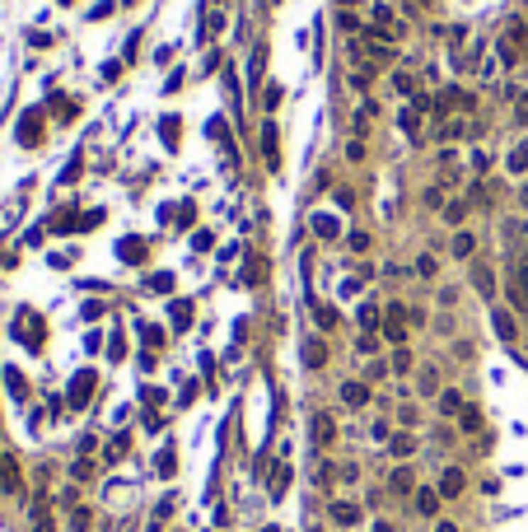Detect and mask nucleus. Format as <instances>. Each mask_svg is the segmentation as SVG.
Segmentation results:
<instances>
[{
  "mask_svg": "<svg viewBox=\"0 0 528 532\" xmlns=\"http://www.w3.org/2000/svg\"><path fill=\"white\" fill-rule=\"evenodd\" d=\"M341 406H370V401H374V388H370V383H365V378H346V383H341Z\"/></svg>",
  "mask_w": 528,
  "mask_h": 532,
  "instance_id": "f257e3e1",
  "label": "nucleus"
},
{
  "mask_svg": "<svg viewBox=\"0 0 528 532\" xmlns=\"http://www.w3.org/2000/svg\"><path fill=\"white\" fill-rule=\"evenodd\" d=\"M416 486H421V481H416V467L412 462H397L393 472H388V490H393V495H416Z\"/></svg>",
  "mask_w": 528,
  "mask_h": 532,
  "instance_id": "f03ea898",
  "label": "nucleus"
},
{
  "mask_svg": "<svg viewBox=\"0 0 528 532\" xmlns=\"http://www.w3.org/2000/svg\"><path fill=\"white\" fill-rule=\"evenodd\" d=\"M439 504H444V495H439L435 486H416V495H412V509L421 514V519H439Z\"/></svg>",
  "mask_w": 528,
  "mask_h": 532,
  "instance_id": "7ed1b4c3",
  "label": "nucleus"
},
{
  "mask_svg": "<svg viewBox=\"0 0 528 532\" xmlns=\"http://www.w3.org/2000/svg\"><path fill=\"white\" fill-rule=\"evenodd\" d=\"M383 336H388L393 345H402V341H407V309H402V304L383 309Z\"/></svg>",
  "mask_w": 528,
  "mask_h": 532,
  "instance_id": "20e7f679",
  "label": "nucleus"
},
{
  "mask_svg": "<svg viewBox=\"0 0 528 532\" xmlns=\"http://www.w3.org/2000/svg\"><path fill=\"white\" fill-rule=\"evenodd\" d=\"M299 360H304V369H323V365H327L323 336H304V341H299Z\"/></svg>",
  "mask_w": 528,
  "mask_h": 532,
  "instance_id": "39448f33",
  "label": "nucleus"
},
{
  "mask_svg": "<svg viewBox=\"0 0 528 532\" xmlns=\"http://www.w3.org/2000/svg\"><path fill=\"white\" fill-rule=\"evenodd\" d=\"M309 430H314V448H332V443H337V421H332L327 411H318Z\"/></svg>",
  "mask_w": 528,
  "mask_h": 532,
  "instance_id": "423d86ee",
  "label": "nucleus"
},
{
  "mask_svg": "<svg viewBox=\"0 0 528 532\" xmlns=\"http://www.w3.org/2000/svg\"><path fill=\"white\" fill-rule=\"evenodd\" d=\"M463 486H468L463 467H444V472H439V481H435V490H439L444 499H458V495H463Z\"/></svg>",
  "mask_w": 528,
  "mask_h": 532,
  "instance_id": "0eeeda50",
  "label": "nucleus"
},
{
  "mask_svg": "<svg viewBox=\"0 0 528 532\" xmlns=\"http://www.w3.org/2000/svg\"><path fill=\"white\" fill-rule=\"evenodd\" d=\"M327 519L337 523V528H356V523H360V504H356V499H332Z\"/></svg>",
  "mask_w": 528,
  "mask_h": 532,
  "instance_id": "6e6552de",
  "label": "nucleus"
},
{
  "mask_svg": "<svg viewBox=\"0 0 528 532\" xmlns=\"http://www.w3.org/2000/svg\"><path fill=\"white\" fill-rule=\"evenodd\" d=\"M416 388L426 392V397H439V392H444V383H439V369H435V365H421V369H416Z\"/></svg>",
  "mask_w": 528,
  "mask_h": 532,
  "instance_id": "1a4fd4ad",
  "label": "nucleus"
},
{
  "mask_svg": "<svg viewBox=\"0 0 528 532\" xmlns=\"http://www.w3.org/2000/svg\"><path fill=\"white\" fill-rule=\"evenodd\" d=\"M510 304L528 313V262H524V266H519V271H515V285H510Z\"/></svg>",
  "mask_w": 528,
  "mask_h": 532,
  "instance_id": "9d476101",
  "label": "nucleus"
},
{
  "mask_svg": "<svg viewBox=\"0 0 528 532\" xmlns=\"http://www.w3.org/2000/svg\"><path fill=\"white\" fill-rule=\"evenodd\" d=\"M356 322L365 327V332H379V327H383V309H379V304H370V299H365V304L356 309Z\"/></svg>",
  "mask_w": 528,
  "mask_h": 532,
  "instance_id": "9b49d317",
  "label": "nucleus"
},
{
  "mask_svg": "<svg viewBox=\"0 0 528 532\" xmlns=\"http://www.w3.org/2000/svg\"><path fill=\"white\" fill-rule=\"evenodd\" d=\"M435 406H439V416H463V406H468V401H463L458 388H444V392L435 397Z\"/></svg>",
  "mask_w": 528,
  "mask_h": 532,
  "instance_id": "f8f14e48",
  "label": "nucleus"
},
{
  "mask_svg": "<svg viewBox=\"0 0 528 532\" xmlns=\"http://www.w3.org/2000/svg\"><path fill=\"white\" fill-rule=\"evenodd\" d=\"M491 322H495V336H500V341H515V336H519L515 313H510V309H495V313H491Z\"/></svg>",
  "mask_w": 528,
  "mask_h": 532,
  "instance_id": "ddd939ff",
  "label": "nucleus"
},
{
  "mask_svg": "<svg viewBox=\"0 0 528 532\" xmlns=\"http://www.w3.org/2000/svg\"><path fill=\"white\" fill-rule=\"evenodd\" d=\"M388 453H393L397 462H407V458L416 453V439H412V434H407V430H397L393 439H388Z\"/></svg>",
  "mask_w": 528,
  "mask_h": 532,
  "instance_id": "4468645a",
  "label": "nucleus"
},
{
  "mask_svg": "<svg viewBox=\"0 0 528 532\" xmlns=\"http://www.w3.org/2000/svg\"><path fill=\"white\" fill-rule=\"evenodd\" d=\"M458 108V112H472L477 108V99H472V94H463V89H444V94H439V108Z\"/></svg>",
  "mask_w": 528,
  "mask_h": 532,
  "instance_id": "2eb2a0df",
  "label": "nucleus"
},
{
  "mask_svg": "<svg viewBox=\"0 0 528 532\" xmlns=\"http://www.w3.org/2000/svg\"><path fill=\"white\" fill-rule=\"evenodd\" d=\"M472 285H477L482 299H491V294H495V271H491V266H477V271H472Z\"/></svg>",
  "mask_w": 528,
  "mask_h": 532,
  "instance_id": "dca6fc26",
  "label": "nucleus"
},
{
  "mask_svg": "<svg viewBox=\"0 0 528 532\" xmlns=\"http://www.w3.org/2000/svg\"><path fill=\"white\" fill-rule=\"evenodd\" d=\"M314 233H318V238H337V233H341V220H337V215H314Z\"/></svg>",
  "mask_w": 528,
  "mask_h": 532,
  "instance_id": "f3484780",
  "label": "nucleus"
},
{
  "mask_svg": "<svg viewBox=\"0 0 528 532\" xmlns=\"http://www.w3.org/2000/svg\"><path fill=\"white\" fill-rule=\"evenodd\" d=\"M262 155H267V164L271 168H276V164H281V155H276V126H262Z\"/></svg>",
  "mask_w": 528,
  "mask_h": 532,
  "instance_id": "a211bd4d",
  "label": "nucleus"
},
{
  "mask_svg": "<svg viewBox=\"0 0 528 532\" xmlns=\"http://www.w3.org/2000/svg\"><path fill=\"white\" fill-rule=\"evenodd\" d=\"M458 430H463V434H482V411H477V406H463Z\"/></svg>",
  "mask_w": 528,
  "mask_h": 532,
  "instance_id": "6ab92c4d",
  "label": "nucleus"
},
{
  "mask_svg": "<svg viewBox=\"0 0 528 532\" xmlns=\"http://www.w3.org/2000/svg\"><path fill=\"white\" fill-rule=\"evenodd\" d=\"M388 374H393V369H388V360H379V355H374L370 365H365V383H383Z\"/></svg>",
  "mask_w": 528,
  "mask_h": 532,
  "instance_id": "aec40b11",
  "label": "nucleus"
},
{
  "mask_svg": "<svg viewBox=\"0 0 528 532\" xmlns=\"http://www.w3.org/2000/svg\"><path fill=\"white\" fill-rule=\"evenodd\" d=\"M449 253H453V257H472V253H477V238H472V233H453Z\"/></svg>",
  "mask_w": 528,
  "mask_h": 532,
  "instance_id": "412c9836",
  "label": "nucleus"
},
{
  "mask_svg": "<svg viewBox=\"0 0 528 532\" xmlns=\"http://www.w3.org/2000/svg\"><path fill=\"white\" fill-rule=\"evenodd\" d=\"M70 532H89V523H94V514L89 509H84V504H75V509H70Z\"/></svg>",
  "mask_w": 528,
  "mask_h": 532,
  "instance_id": "4be33fe9",
  "label": "nucleus"
},
{
  "mask_svg": "<svg viewBox=\"0 0 528 532\" xmlns=\"http://www.w3.org/2000/svg\"><path fill=\"white\" fill-rule=\"evenodd\" d=\"M38 135H43V122H38L33 112H28V117H23V126H19V140H23V145H33Z\"/></svg>",
  "mask_w": 528,
  "mask_h": 532,
  "instance_id": "5701e85b",
  "label": "nucleus"
},
{
  "mask_svg": "<svg viewBox=\"0 0 528 532\" xmlns=\"http://www.w3.org/2000/svg\"><path fill=\"white\" fill-rule=\"evenodd\" d=\"M388 369H393V374H412V350H407V345H397L393 360H388Z\"/></svg>",
  "mask_w": 528,
  "mask_h": 532,
  "instance_id": "b1692460",
  "label": "nucleus"
},
{
  "mask_svg": "<svg viewBox=\"0 0 528 532\" xmlns=\"http://www.w3.org/2000/svg\"><path fill=\"white\" fill-rule=\"evenodd\" d=\"M505 164H510V173H524V168H528V140L510 150V159H505Z\"/></svg>",
  "mask_w": 528,
  "mask_h": 532,
  "instance_id": "393cba45",
  "label": "nucleus"
},
{
  "mask_svg": "<svg viewBox=\"0 0 528 532\" xmlns=\"http://www.w3.org/2000/svg\"><path fill=\"white\" fill-rule=\"evenodd\" d=\"M285 481H290V467H276V472H271V499L285 495Z\"/></svg>",
  "mask_w": 528,
  "mask_h": 532,
  "instance_id": "a878e982",
  "label": "nucleus"
},
{
  "mask_svg": "<svg viewBox=\"0 0 528 532\" xmlns=\"http://www.w3.org/2000/svg\"><path fill=\"white\" fill-rule=\"evenodd\" d=\"M89 388H94V378H89V374H79V383H75V388H70V401H75V406H84V397H89Z\"/></svg>",
  "mask_w": 528,
  "mask_h": 532,
  "instance_id": "bb28decb",
  "label": "nucleus"
},
{
  "mask_svg": "<svg viewBox=\"0 0 528 532\" xmlns=\"http://www.w3.org/2000/svg\"><path fill=\"white\" fill-rule=\"evenodd\" d=\"M435 271H439V262H435L430 253H426V257H416V276H426V280H430Z\"/></svg>",
  "mask_w": 528,
  "mask_h": 532,
  "instance_id": "cd10ccee",
  "label": "nucleus"
},
{
  "mask_svg": "<svg viewBox=\"0 0 528 532\" xmlns=\"http://www.w3.org/2000/svg\"><path fill=\"white\" fill-rule=\"evenodd\" d=\"M356 350H360V355H365V360H370V355H379V341H374V336H370V332H360Z\"/></svg>",
  "mask_w": 528,
  "mask_h": 532,
  "instance_id": "c85d7f7f",
  "label": "nucleus"
},
{
  "mask_svg": "<svg viewBox=\"0 0 528 532\" xmlns=\"http://www.w3.org/2000/svg\"><path fill=\"white\" fill-rule=\"evenodd\" d=\"M370 243H374V238H370L365 229H356V233H351V248H356V253H370Z\"/></svg>",
  "mask_w": 528,
  "mask_h": 532,
  "instance_id": "c756f323",
  "label": "nucleus"
},
{
  "mask_svg": "<svg viewBox=\"0 0 528 532\" xmlns=\"http://www.w3.org/2000/svg\"><path fill=\"white\" fill-rule=\"evenodd\" d=\"M318 327L332 332V327H337V309H318Z\"/></svg>",
  "mask_w": 528,
  "mask_h": 532,
  "instance_id": "7c9ffc66",
  "label": "nucleus"
},
{
  "mask_svg": "<svg viewBox=\"0 0 528 532\" xmlns=\"http://www.w3.org/2000/svg\"><path fill=\"white\" fill-rule=\"evenodd\" d=\"M70 477H75V481H89V477H94V462H89V458H84V462H75V467H70Z\"/></svg>",
  "mask_w": 528,
  "mask_h": 532,
  "instance_id": "2f4dec72",
  "label": "nucleus"
},
{
  "mask_svg": "<svg viewBox=\"0 0 528 532\" xmlns=\"http://www.w3.org/2000/svg\"><path fill=\"white\" fill-rule=\"evenodd\" d=\"M463 215H468V206H463V201H453L449 211H444V220H449V224H463Z\"/></svg>",
  "mask_w": 528,
  "mask_h": 532,
  "instance_id": "473e14b6",
  "label": "nucleus"
},
{
  "mask_svg": "<svg viewBox=\"0 0 528 532\" xmlns=\"http://www.w3.org/2000/svg\"><path fill=\"white\" fill-rule=\"evenodd\" d=\"M5 383H10V392H14V397H23V378L14 374V369H5Z\"/></svg>",
  "mask_w": 528,
  "mask_h": 532,
  "instance_id": "72a5a7b5",
  "label": "nucleus"
},
{
  "mask_svg": "<svg viewBox=\"0 0 528 532\" xmlns=\"http://www.w3.org/2000/svg\"><path fill=\"white\" fill-rule=\"evenodd\" d=\"M173 322H178V327H187V322H192V309H187V304H173Z\"/></svg>",
  "mask_w": 528,
  "mask_h": 532,
  "instance_id": "f704fd0d",
  "label": "nucleus"
},
{
  "mask_svg": "<svg viewBox=\"0 0 528 532\" xmlns=\"http://www.w3.org/2000/svg\"><path fill=\"white\" fill-rule=\"evenodd\" d=\"M346 159H356V164H360V159H365V140H360V135H356V140L346 145Z\"/></svg>",
  "mask_w": 528,
  "mask_h": 532,
  "instance_id": "c9c22d12",
  "label": "nucleus"
},
{
  "mask_svg": "<svg viewBox=\"0 0 528 532\" xmlns=\"http://www.w3.org/2000/svg\"><path fill=\"white\" fill-rule=\"evenodd\" d=\"M393 84H397V94H416V79L412 75H393Z\"/></svg>",
  "mask_w": 528,
  "mask_h": 532,
  "instance_id": "e433bc0d",
  "label": "nucleus"
},
{
  "mask_svg": "<svg viewBox=\"0 0 528 532\" xmlns=\"http://www.w3.org/2000/svg\"><path fill=\"white\" fill-rule=\"evenodd\" d=\"M332 477H337V472H332V462H318V486H332Z\"/></svg>",
  "mask_w": 528,
  "mask_h": 532,
  "instance_id": "4c0bfd02",
  "label": "nucleus"
},
{
  "mask_svg": "<svg viewBox=\"0 0 528 532\" xmlns=\"http://www.w3.org/2000/svg\"><path fill=\"white\" fill-rule=\"evenodd\" d=\"M397 421H402V425H412V430H416V421H421V416H416V406H402V411H397Z\"/></svg>",
  "mask_w": 528,
  "mask_h": 532,
  "instance_id": "58836bf2",
  "label": "nucleus"
},
{
  "mask_svg": "<svg viewBox=\"0 0 528 532\" xmlns=\"http://www.w3.org/2000/svg\"><path fill=\"white\" fill-rule=\"evenodd\" d=\"M337 23H341V28H346V33H356V28H360V23H356V14H346V10L337 14Z\"/></svg>",
  "mask_w": 528,
  "mask_h": 532,
  "instance_id": "ea45409f",
  "label": "nucleus"
},
{
  "mask_svg": "<svg viewBox=\"0 0 528 532\" xmlns=\"http://www.w3.org/2000/svg\"><path fill=\"white\" fill-rule=\"evenodd\" d=\"M515 122H519V126H528V99H519V108H515Z\"/></svg>",
  "mask_w": 528,
  "mask_h": 532,
  "instance_id": "a19ab883",
  "label": "nucleus"
},
{
  "mask_svg": "<svg viewBox=\"0 0 528 532\" xmlns=\"http://www.w3.org/2000/svg\"><path fill=\"white\" fill-rule=\"evenodd\" d=\"M435 532H458V523H449V519H435Z\"/></svg>",
  "mask_w": 528,
  "mask_h": 532,
  "instance_id": "79ce46f5",
  "label": "nucleus"
},
{
  "mask_svg": "<svg viewBox=\"0 0 528 532\" xmlns=\"http://www.w3.org/2000/svg\"><path fill=\"white\" fill-rule=\"evenodd\" d=\"M337 5H356V0H337Z\"/></svg>",
  "mask_w": 528,
  "mask_h": 532,
  "instance_id": "37998d69",
  "label": "nucleus"
},
{
  "mask_svg": "<svg viewBox=\"0 0 528 532\" xmlns=\"http://www.w3.org/2000/svg\"><path fill=\"white\" fill-rule=\"evenodd\" d=\"M0 472H5V453H0Z\"/></svg>",
  "mask_w": 528,
  "mask_h": 532,
  "instance_id": "c03bdc74",
  "label": "nucleus"
},
{
  "mask_svg": "<svg viewBox=\"0 0 528 532\" xmlns=\"http://www.w3.org/2000/svg\"><path fill=\"white\" fill-rule=\"evenodd\" d=\"M309 532H323V528H309Z\"/></svg>",
  "mask_w": 528,
  "mask_h": 532,
  "instance_id": "a18cd8bd",
  "label": "nucleus"
}]
</instances>
